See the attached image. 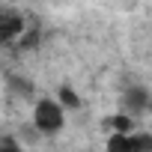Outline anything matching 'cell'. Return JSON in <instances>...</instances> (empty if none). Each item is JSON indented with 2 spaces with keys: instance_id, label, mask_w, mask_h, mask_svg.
Masks as SVG:
<instances>
[{
  "instance_id": "1",
  "label": "cell",
  "mask_w": 152,
  "mask_h": 152,
  "mask_svg": "<svg viewBox=\"0 0 152 152\" xmlns=\"http://www.w3.org/2000/svg\"><path fill=\"white\" fill-rule=\"evenodd\" d=\"M63 122H66V113L60 99H39L33 104V128L39 134H57Z\"/></svg>"
},
{
  "instance_id": "2",
  "label": "cell",
  "mask_w": 152,
  "mask_h": 152,
  "mask_svg": "<svg viewBox=\"0 0 152 152\" xmlns=\"http://www.w3.org/2000/svg\"><path fill=\"white\" fill-rule=\"evenodd\" d=\"M152 107V96L143 90V87H128L125 93H122V110L125 113H146Z\"/></svg>"
},
{
  "instance_id": "3",
  "label": "cell",
  "mask_w": 152,
  "mask_h": 152,
  "mask_svg": "<svg viewBox=\"0 0 152 152\" xmlns=\"http://www.w3.org/2000/svg\"><path fill=\"white\" fill-rule=\"evenodd\" d=\"M24 36V18H18L15 12H3L0 15V39L3 42H15V39H21Z\"/></svg>"
},
{
  "instance_id": "4",
  "label": "cell",
  "mask_w": 152,
  "mask_h": 152,
  "mask_svg": "<svg viewBox=\"0 0 152 152\" xmlns=\"http://www.w3.org/2000/svg\"><path fill=\"white\" fill-rule=\"evenodd\" d=\"M57 99L63 102V107H72V110H75V107H81V96L75 93V90H72L69 84H63V87H60V93H57Z\"/></svg>"
},
{
  "instance_id": "5",
  "label": "cell",
  "mask_w": 152,
  "mask_h": 152,
  "mask_svg": "<svg viewBox=\"0 0 152 152\" xmlns=\"http://www.w3.org/2000/svg\"><path fill=\"white\" fill-rule=\"evenodd\" d=\"M104 125H110L113 131H122V134H128V131H131V113H125V110H122V113L110 116V119H107Z\"/></svg>"
},
{
  "instance_id": "6",
  "label": "cell",
  "mask_w": 152,
  "mask_h": 152,
  "mask_svg": "<svg viewBox=\"0 0 152 152\" xmlns=\"http://www.w3.org/2000/svg\"><path fill=\"white\" fill-rule=\"evenodd\" d=\"M131 140H134V152L152 149V134H131Z\"/></svg>"
},
{
  "instance_id": "7",
  "label": "cell",
  "mask_w": 152,
  "mask_h": 152,
  "mask_svg": "<svg viewBox=\"0 0 152 152\" xmlns=\"http://www.w3.org/2000/svg\"><path fill=\"white\" fill-rule=\"evenodd\" d=\"M0 149H12V152H18L21 146H18V143H15L12 137H0Z\"/></svg>"
}]
</instances>
